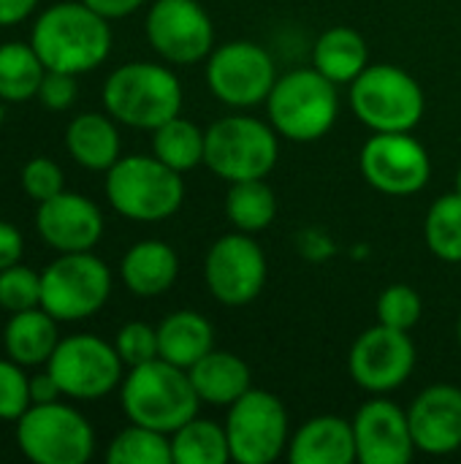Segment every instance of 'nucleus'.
<instances>
[{
  "mask_svg": "<svg viewBox=\"0 0 461 464\" xmlns=\"http://www.w3.org/2000/svg\"><path fill=\"white\" fill-rule=\"evenodd\" d=\"M30 44L46 71L79 76L106 63L111 52V27L109 19L95 14L87 3L65 0L35 16Z\"/></svg>",
  "mask_w": 461,
  "mask_h": 464,
  "instance_id": "obj_1",
  "label": "nucleus"
},
{
  "mask_svg": "<svg viewBox=\"0 0 461 464\" xmlns=\"http://www.w3.org/2000/svg\"><path fill=\"white\" fill-rule=\"evenodd\" d=\"M120 402L128 421L166 435L196 419L201 405L187 370L166 359L130 367L120 383Z\"/></svg>",
  "mask_w": 461,
  "mask_h": 464,
  "instance_id": "obj_2",
  "label": "nucleus"
},
{
  "mask_svg": "<svg viewBox=\"0 0 461 464\" xmlns=\"http://www.w3.org/2000/svg\"><path fill=\"white\" fill-rule=\"evenodd\" d=\"M103 109L128 128L155 130L182 111V84L160 63H125L103 82Z\"/></svg>",
  "mask_w": 461,
  "mask_h": 464,
  "instance_id": "obj_3",
  "label": "nucleus"
},
{
  "mask_svg": "<svg viewBox=\"0 0 461 464\" xmlns=\"http://www.w3.org/2000/svg\"><path fill=\"white\" fill-rule=\"evenodd\" d=\"M266 114L272 128L296 144L323 139L340 117L337 84L315 68H296L277 76L269 98Z\"/></svg>",
  "mask_w": 461,
  "mask_h": 464,
  "instance_id": "obj_4",
  "label": "nucleus"
},
{
  "mask_svg": "<svg viewBox=\"0 0 461 464\" xmlns=\"http://www.w3.org/2000/svg\"><path fill=\"white\" fill-rule=\"evenodd\" d=\"M106 198L128 220L158 223L179 212L185 182L179 171L155 155H128L106 171Z\"/></svg>",
  "mask_w": 461,
  "mask_h": 464,
  "instance_id": "obj_5",
  "label": "nucleus"
},
{
  "mask_svg": "<svg viewBox=\"0 0 461 464\" xmlns=\"http://www.w3.org/2000/svg\"><path fill=\"white\" fill-rule=\"evenodd\" d=\"M351 109L372 133H408L424 120L427 95L413 73L378 63L351 82Z\"/></svg>",
  "mask_w": 461,
  "mask_h": 464,
  "instance_id": "obj_6",
  "label": "nucleus"
},
{
  "mask_svg": "<svg viewBox=\"0 0 461 464\" xmlns=\"http://www.w3.org/2000/svg\"><path fill=\"white\" fill-rule=\"evenodd\" d=\"M280 158V133L258 117L231 114L206 128L204 166L226 182L266 179Z\"/></svg>",
  "mask_w": 461,
  "mask_h": 464,
  "instance_id": "obj_7",
  "label": "nucleus"
},
{
  "mask_svg": "<svg viewBox=\"0 0 461 464\" xmlns=\"http://www.w3.org/2000/svg\"><path fill=\"white\" fill-rule=\"evenodd\" d=\"M16 446L33 464H87L95 454V430L73 405H30L16 421Z\"/></svg>",
  "mask_w": 461,
  "mask_h": 464,
  "instance_id": "obj_8",
  "label": "nucleus"
},
{
  "mask_svg": "<svg viewBox=\"0 0 461 464\" xmlns=\"http://www.w3.org/2000/svg\"><path fill=\"white\" fill-rule=\"evenodd\" d=\"M111 296V269L92 250L57 253L41 272V307L60 324L92 318Z\"/></svg>",
  "mask_w": 461,
  "mask_h": 464,
  "instance_id": "obj_9",
  "label": "nucleus"
},
{
  "mask_svg": "<svg viewBox=\"0 0 461 464\" xmlns=\"http://www.w3.org/2000/svg\"><path fill=\"white\" fill-rule=\"evenodd\" d=\"M122 359L114 343H106L95 334H71L60 337L54 353L46 362V372L60 386L62 397L92 402L122 383Z\"/></svg>",
  "mask_w": 461,
  "mask_h": 464,
  "instance_id": "obj_10",
  "label": "nucleus"
},
{
  "mask_svg": "<svg viewBox=\"0 0 461 464\" xmlns=\"http://www.w3.org/2000/svg\"><path fill=\"white\" fill-rule=\"evenodd\" d=\"M226 435L231 459L239 464L277 462L288 443V411L272 392L250 389L242 394L226 416Z\"/></svg>",
  "mask_w": 461,
  "mask_h": 464,
  "instance_id": "obj_11",
  "label": "nucleus"
},
{
  "mask_svg": "<svg viewBox=\"0 0 461 464\" xmlns=\"http://www.w3.org/2000/svg\"><path fill=\"white\" fill-rule=\"evenodd\" d=\"M277 82L272 54L255 41H228L206 57V87L231 109H253L266 103Z\"/></svg>",
  "mask_w": 461,
  "mask_h": 464,
  "instance_id": "obj_12",
  "label": "nucleus"
},
{
  "mask_svg": "<svg viewBox=\"0 0 461 464\" xmlns=\"http://www.w3.org/2000/svg\"><path fill=\"white\" fill-rule=\"evenodd\" d=\"M361 177L383 196L405 198L429 185L432 160L427 147L408 133H372L359 155Z\"/></svg>",
  "mask_w": 461,
  "mask_h": 464,
  "instance_id": "obj_13",
  "label": "nucleus"
},
{
  "mask_svg": "<svg viewBox=\"0 0 461 464\" xmlns=\"http://www.w3.org/2000/svg\"><path fill=\"white\" fill-rule=\"evenodd\" d=\"M266 256L253 234L234 231L212 242L204 258V280L212 294L226 307H245L264 294L266 285Z\"/></svg>",
  "mask_w": 461,
  "mask_h": 464,
  "instance_id": "obj_14",
  "label": "nucleus"
},
{
  "mask_svg": "<svg viewBox=\"0 0 461 464\" xmlns=\"http://www.w3.org/2000/svg\"><path fill=\"white\" fill-rule=\"evenodd\" d=\"M144 30L149 46L174 65L201 63L215 49V24L198 0H155Z\"/></svg>",
  "mask_w": 461,
  "mask_h": 464,
  "instance_id": "obj_15",
  "label": "nucleus"
},
{
  "mask_svg": "<svg viewBox=\"0 0 461 464\" xmlns=\"http://www.w3.org/2000/svg\"><path fill=\"white\" fill-rule=\"evenodd\" d=\"M351 378L370 394H389L402 389L416 370V345L410 332L391 326H372L356 337L348 356Z\"/></svg>",
  "mask_w": 461,
  "mask_h": 464,
  "instance_id": "obj_16",
  "label": "nucleus"
},
{
  "mask_svg": "<svg viewBox=\"0 0 461 464\" xmlns=\"http://www.w3.org/2000/svg\"><path fill=\"white\" fill-rule=\"evenodd\" d=\"M353 432L361 464H408L418 451L408 411L380 394L359 408L353 416Z\"/></svg>",
  "mask_w": 461,
  "mask_h": 464,
  "instance_id": "obj_17",
  "label": "nucleus"
},
{
  "mask_svg": "<svg viewBox=\"0 0 461 464\" xmlns=\"http://www.w3.org/2000/svg\"><path fill=\"white\" fill-rule=\"evenodd\" d=\"M35 231L57 253L92 250L103 237V215L98 204L82 193L60 190L35 209Z\"/></svg>",
  "mask_w": 461,
  "mask_h": 464,
  "instance_id": "obj_18",
  "label": "nucleus"
},
{
  "mask_svg": "<svg viewBox=\"0 0 461 464\" xmlns=\"http://www.w3.org/2000/svg\"><path fill=\"white\" fill-rule=\"evenodd\" d=\"M416 449L429 457H448L461 449V389L437 383L424 389L408 408Z\"/></svg>",
  "mask_w": 461,
  "mask_h": 464,
  "instance_id": "obj_19",
  "label": "nucleus"
},
{
  "mask_svg": "<svg viewBox=\"0 0 461 464\" xmlns=\"http://www.w3.org/2000/svg\"><path fill=\"white\" fill-rule=\"evenodd\" d=\"M293 464H351L359 462L353 421L342 416H315L299 427L288 443Z\"/></svg>",
  "mask_w": 461,
  "mask_h": 464,
  "instance_id": "obj_20",
  "label": "nucleus"
},
{
  "mask_svg": "<svg viewBox=\"0 0 461 464\" xmlns=\"http://www.w3.org/2000/svg\"><path fill=\"white\" fill-rule=\"evenodd\" d=\"M120 275L133 296L155 299L177 283L179 258L171 245L160 239H141L122 256Z\"/></svg>",
  "mask_w": 461,
  "mask_h": 464,
  "instance_id": "obj_21",
  "label": "nucleus"
},
{
  "mask_svg": "<svg viewBox=\"0 0 461 464\" xmlns=\"http://www.w3.org/2000/svg\"><path fill=\"white\" fill-rule=\"evenodd\" d=\"M68 155L87 171H109L120 160L122 139L111 114L84 111L65 128Z\"/></svg>",
  "mask_w": 461,
  "mask_h": 464,
  "instance_id": "obj_22",
  "label": "nucleus"
},
{
  "mask_svg": "<svg viewBox=\"0 0 461 464\" xmlns=\"http://www.w3.org/2000/svg\"><path fill=\"white\" fill-rule=\"evenodd\" d=\"M187 375L198 400L215 408H231L242 394L253 389L250 367L231 351L212 348L201 362L187 370Z\"/></svg>",
  "mask_w": 461,
  "mask_h": 464,
  "instance_id": "obj_23",
  "label": "nucleus"
},
{
  "mask_svg": "<svg viewBox=\"0 0 461 464\" xmlns=\"http://www.w3.org/2000/svg\"><path fill=\"white\" fill-rule=\"evenodd\" d=\"M57 318H52L43 307H30L22 313H11L3 329L5 356L22 367H46L49 356L60 343Z\"/></svg>",
  "mask_w": 461,
  "mask_h": 464,
  "instance_id": "obj_24",
  "label": "nucleus"
},
{
  "mask_svg": "<svg viewBox=\"0 0 461 464\" xmlns=\"http://www.w3.org/2000/svg\"><path fill=\"white\" fill-rule=\"evenodd\" d=\"M158 348L160 359L190 370L215 348V329L201 313L177 310L158 324Z\"/></svg>",
  "mask_w": 461,
  "mask_h": 464,
  "instance_id": "obj_25",
  "label": "nucleus"
},
{
  "mask_svg": "<svg viewBox=\"0 0 461 464\" xmlns=\"http://www.w3.org/2000/svg\"><path fill=\"white\" fill-rule=\"evenodd\" d=\"M370 65V46L353 27L337 24L318 35L312 46V68L331 79L337 87L351 84Z\"/></svg>",
  "mask_w": 461,
  "mask_h": 464,
  "instance_id": "obj_26",
  "label": "nucleus"
},
{
  "mask_svg": "<svg viewBox=\"0 0 461 464\" xmlns=\"http://www.w3.org/2000/svg\"><path fill=\"white\" fill-rule=\"evenodd\" d=\"M43 73H46V65L35 54L30 41L0 44V101L24 103L30 98H38Z\"/></svg>",
  "mask_w": 461,
  "mask_h": 464,
  "instance_id": "obj_27",
  "label": "nucleus"
},
{
  "mask_svg": "<svg viewBox=\"0 0 461 464\" xmlns=\"http://www.w3.org/2000/svg\"><path fill=\"white\" fill-rule=\"evenodd\" d=\"M226 218L236 231L258 234L266 231L277 218V196L266 179L231 182L226 193Z\"/></svg>",
  "mask_w": 461,
  "mask_h": 464,
  "instance_id": "obj_28",
  "label": "nucleus"
},
{
  "mask_svg": "<svg viewBox=\"0 0 461 464\" xmlns=\"http://www.w3.org/2000/svg\"><path fill=\"white\" fill-rule=\"evenodd\" d=\"M174 464H226L231 459V446L226 424L209 419H190L177 432H171Z\"/></svg>",
  "mask_w": 461,
  "mask_h": 464,
  "instance_id": "obj_29",
  "label": "nucleus"
},
{
  "mask_svg": "<svg viewBox=\"0 0 461 464\" xmlns=\"http://www.w3.org/2000/svg\"><path fill=\"white\" fill-rule=\"evenodd\" d=\"M204 144L206 130L179 114L152 130V155L179 174L204 163Z\"/></svg>",
  "mask_w": 461,
  "mask_h": 464,
  "instance_id": "obj_30",
  "label": "nucleus"
},
{
  "mask_svg": "<svg viewBox=\"0 0 461 464\" xmlns=\"http://www.w3.org/2000/svg\"><path fill=\"white\" fill-rule=\"evenodd\" d=\"M424 239L429 253L440 261L461 264V193H446L429 207Z\"/></svg>",
  "mask_w": 461,
  "mask_h": 464,
  "instance_id": "obj_31",
  "label": "nucleus"
},
{
  "mask_svg": "<svg viewBox=\"0 0 461 464\" xmlns=\"http://www.w3.org/2000/svg\"><path fill=\"white\" fill-rule=\"evenodd\" d=\"M109 464H174L171 435L133 424L117 432L106 449Z\"/></svg>",
  "mask_w": 461,
  "mask_h": 464,
  "instance_id": "obj_32",
  "label": "nucleus"
},
{
  "mask_svg": "<svg viewBox=\"0 0 461 464\" xmlns=\"http://www.w3.org/2000/svg\"><path fill=\"white\" fill-rule=\"evenodd\" d=\"M421 313H424V302L413 285L394 283L378 296V324L383 326L410 332L421 321Z\"/></svg>",
  "mask_w": 461,
  "mask_h": 464,
  "instance_id": "obj_33",
  "label": "nucleus"
},
{
  "mask_svg": "<svg viewBox=\"0 0 461 464\" xmlns=\"http://www.w3.org/2000/svg\"><path fill=\"white\" fill-rule=\"evenodd\" d=\"M0 307L5 313H22L41 307V275L30 266L14 264L0 272Z\"/></svg>",
  "mask_w": 461,
  "mask_h": 464,
  "instance_id": "obj_34",
  "label": "nucleus"
},
{
  "mask_svg": "<svg viewBox=\"0 0 461 464\" xmlns=\"http://www.w3.org/2000/svg\"><path fill=\"white\" fill-rule=\"evenodd\" d=\"M114 348H117V353H120V359H122V364L128 370L139 367V364H147V362H155V359H160L158 326H149L144 321H130L117 332Z\"/></svg>",
  "mask_w": 461,
  "mask_h": 464,
  "instance_id": "obj_35",
  "label": "nucleus"
},
{
  "mask_svg": "<svg viewBox=\"0 0 461 464\" xmlns=\"http://www.w3.org/2000/svg\"><path fill=\"white\" fill-rule=\"evenodd\" d=\"M30 378L14 359H0V421H19L30 408Z\"/></svg>",
  "mask_w": 461,
  "mask_h": 464,
  "instance_id": "obj_36",
  "label": "nucleus"
},
{
  "mask_svg": "<svg viewBox=\"0 0 461 464\" xmlns=\"http://www.w3.org/2000/svg\"><path fill=\"white\" fill-rule=\"evenodd\" d=\"M62 185H65L62 182V169L52 158H43V155L41 158H33L22 169V190L35 204H41V201L57 196L60 190H65Z\"/></svg>",
  "mask_w": 461,
  "mask_h": 464,
  "instance_id": "obj_37",
  "label": "nucleus"
},
{
  "mask_svg": "<svg viewBox=\"0 0 461 464\" xmlns=\"http://www.w3.org/2000/svg\"><path fill=\"white\" fill-rule=\"evenodd\" d=\"M38 101L52 111H65L76 101V76L62 71H46L38 87Z\"/></svg>",
  "mask_w": 461,
  "mask_h": 464,
  "instance_id": "obj_38",
  "label": "nucleus"
},
{
  "mask_svg": "<svg viewBox=\"0 0 461 464\" xmlns=\"http://www.w3.org/2000/svg\"><path fill=\"white\" fill-rule=\"evenodd\" d=\"M22 253H24V239H22V231L5 220H0V272L19 264L22 261Z\"/></svg>",
  "mask_w": 461,
  "mask_h": 464,
  "instance_id": "obj_39",
  "label": "nucleus"
},
{
  "mask_svg": "<svg viewBox=\"0 0 461 464\" xmlns=\"http://www.w3.org/2000/svg\"><path fill=\"white\" fill-rule=\"evenodd\" d=\"M82 3H87L95 14H101L111 22V19H125V16L136 14L147 0H82Z\"/></svg>",
  "mask_w": 461,
  "mask_h": 464,
  "instance_id": "obj_40",
  "label": "nucleus"
},
{
  "mask_svg": "<svg viewBox=\"0 0 461 464\" xmlns=\"http://www.w3.org/2000/svg\"><path fill=\"white\" fill-rule=\"evenodd\" d=\"M62 397L60 386L54 383V378L43 370L41 375L30 378V402L33 405H46V402H57Z\"/></svg>",
  "mask_w": 461,
  "mask_h": 464,
  "instance_id": "obj_41",
  "label": "nucleus"
},
{
  "mask_svg": "<svg viewBox=\"0 0 461 464\" xmlns=\"http://www.w3.org/2000/svg\"><path fill=\"white\" fill-rule=\"evenodd\" d=\"M38 8V0H0V27L24 22Z\"/></svg>",
  "mask_w": 461,
  "mask_h": 464,
  "instance_id": "obj_42",
  "label": "nucleus"
},
{
  "mask_svg": "<svg viewBox=\"0 0 461 464\" xmlns=\"http://www.w3.org/2000/svg\"><path fill=\"white\" fill-rule=\"evenodd\" d=\"M456 193H461V166L459 171H456Z\"/></svg>",
  "mask_w": 461,
  "mask_h": 464,
  "instance_id": "obj_43",
  "label": "nucleus"
},
{
  "mask_svg": "<svg viewBox=\"0 0 461 464\" xmlns=\"http://www.w3.org/2000/svg\"><path fill=\"white\" fill-rule=\"evenodd\" d=\"M3 120H5V109H3V103H0V125H3Z\"/></svg>",
  "mask_w": 461,
  "mask_h": 464,
  "instance_id": "obj_44",
  "label": "nucleus"
},
{
  "mask_svg": "<svg viewBox=\"0 0 461 464\" xmlns=\"http://www.w3.org/2000/svg\"><path fill=\"white\" fill-rule=\"evenodd\" d=\"M456 337H459V348H461V315H459V326H456Z\"/></svg>",
  "mask_w": 461,
  "mask_h": 464,
  "instance_id": "obj_45",
  "label": "nucleus"
}]
</instances>
